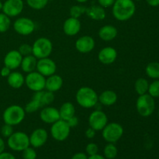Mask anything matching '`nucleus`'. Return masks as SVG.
Wrapping results in <instances>:
<instances>
[{
  "instance_id": "f257e3e1",
  "label": "nucleus",
  "mask_w": 159,
  "mask_h": 159,
  "mask_svg": "<svg viewBox=\"0 0 159 159\" xmlns=\"http://www.w3.org/2000/svg\"><path fill=\"white\" fill-rule=\"evenodd\" d=\"M136 12L134 0H116L112 6L113 16L119 21H127L131 19Z\"/></svg>"
},
{
  "instance_id": "f03ea898",
  "label": "nucleus",
  "mask_w": 159,
  "mask_h": 159,
  "mask_svg": "<svg viewBox=\"0 0 159 159\" xmlns=\"http://www.w3.org/2000/svg\"><path fill=\"white\" fill-rule=\"evenodd\" d=\"M77 103L82 108L91 109L99 102V96L93 89L88 86L81 87L75 95Z\"/></svg>"
},
{
  "instance_id": "7ed1b4c3",
  "label": "nucleus",
  "mask_w": 159,
  "mask_h": 159,
  "mask_svg": "<svg viewBox=\"0 0 159 159\" xmlns=\"http://www.w3.org/2000/svg\"><path fill=\"white\" fill-rule=\"evenodd\" d=\"M26 112L24 108L19 105H11L3 112L2 119L5 124L11 126H16L21 124L25 119Z\"/></svg>"
},
{
  "instance_id": "20e7f679",
  "label": "nucleus",
  "mask_w": 159,
  "mask_h": 159,
  "mask_svg": "<svg viewBox=\"0 0 159 159\" xmlns=\"http://www.w3.org/2000/svg\"><path fill=\"white\" fill-rule=\"evenodd\" d=\"M33 55L38 59L50 57L53 51V44L51 40L46 37H40L32 45Z\"/></svg>"
},
{
  "instance_id": "39448f33",
  "label": "nucleus",
  "mask_w": 159,
  "mask_h": 159,
  "mask_svg": "<svg viewBox=\"0 0 159 159\" xmlns=\"http://www.w3.org/2000/svg\"><path fill=\"white\" fill-rule=\"evenodd\" d=\"M124 131V127L121 124L116 122L108 123L102 130V136L107 143L115 144L122 138Z\"/></svg>"
},
{
  "instance_id": "423d86ee",
  "label": "nucleus",
  "mask_w": 159,
  "mask_h": 159,
  "mask_svg": "<svg viewBox=\"0 0 159 159\" xmlns=\"http://www.w3.org/2000/svg\"><path fill=\"white\" fill-rule=\"evenodd\" d=\"M8 147L14 152H23L30 147V138L26 133L22 131L13 132L7 140Z\"/></svg>"
},
{
  "instance_id": "0eeeda50",
  "label": "nucleus",
  "mask_w": 159,
  "mask_h": 159,
  "mask_svg": "<svg viewBox=\"0 0 159 159\" xmlns=\"http://www.w3.org/2000/svg\"><path fill=\"white\" fill-rule=\"evenodd\" d=\"M138 113L144 117H148L153 113L155 108V99L150 95L146 94L139 96L136 102Z\"/></svg>"
},
{
  "instance_id": "6e6552de",
  "label": "nucleus",
  "mask_w": 159,
  "mask_h": 159,
  "mask_svg": "<svg viewBox=\"0 0 159 159\" xmlns=\"http://www.w3.org/2000/svg\"><path fill=\"white\" fill-rule=\"evenodd\" d=\"M71 132V127L67 121L60 119L53 124L51 127V135L55 141H64L68 138Z\"/></svg>"
},
{
  "instance_id": "1a4fd4ad",
  "label": "nucleus",
  "mask_w": 159,
  "mask_h": 159,
  "mask_svg": "<svg viewBox=\"0 0 159 159\" xmlns=\"http://www.w3.org/2000/svg\"><path fill=\"white\" fill-rule=\"evenodd\" d=\"M45 82H46V78L37 71L28 73L25 77V85L33 92L44 90Z\"/></svg>"
},
{
  "instance_id": "9d476101",
  "label": "nucleus",
  "mask_w": 159,
  "mask_h": 159,
  "mask_svg": "<svg viewBox=\"0 0 159 159\" xmlns=\"http://www.w3.org/2000/svg\"><path fill=\"white\" fill-rule=\"evenodd\" d=\"M13 29L20 35L28 36L34 32L36 25L31 19L27 17H20L13 23Z\"/></svg>"
},
{
  "instance_id": "9b49d317",
  "label": "nucleus",
  "mask_w": 159,
  "mask_h": 159,
  "mask_svg": "<svg viewBox=\"0 0 159 159\" xmlns=\"http://www.w3.org/2000/svg\"><path fill=\"white\" fill-rule=\"evenodd\" d=\"M108 124V117L103 111L96 110L90 113L89 116V125L96 131H102Z\"/></svg>"
},
{
  "instance_id": "f8f14e48",
  "label": "nucleus",
  "mask_w": 159,
  "mask_h": 159,
  "mask_svg": "<svg viewBox=\"0 0 159 159\" xmlns=\"http://www.w3.org/2000/svg\"><path fill=\"white\" fill-rule=\"evenodd\" d=\"M24 9V2L23 0H6L2 6V12L8 16H18L22 13Z\"/></svg>"
},
{
  "instance_id": "ddd939ff",
  "label": "nucleus",
  "mask_w": 159,
  "mask_h": 159,
  "mask_svg": "<svg viewBox=\"0 0 159 159\" xmlns=\"http://www.w3.org/2000/svg\"><path fill=\"white\" fill-rule=\"evenodd\" d=\"M36 70L44 77H48L55 74L57 71V65L55 62L49 57H44L37 60Z\"/></svg>"
},
{
  "instance_id": "4468645a",
  "label": "nucleus",
  "mask_w": 159,
  "mask_h": 159,
  "mask_svg": "<svg viewBox=\"0 0 159 159\" xmlns=\"http://www.w3.org/2000/svg\"><path fill=\"white\" fill-rule=\"evenodd\" d=\"M30 144L34 148H38L46 144L48 139V133L45 129L37 128L31 133Z\"/></svg>"
},
{
  "instance_id": "2eb2a0df",
  "label": "nucleus",
  "mask_w": 159,
  "mask_h": 159,
  "mask_svg": "<svg viewBox=\"0 0 159 159\" xmlns=\"http://www.w3.org/2000/svg\"><path fill=\"white\" fill-rule=\"evenodd\" d=\"M96 46L95 40L89 35L82 36L75 41V48L82 54H87L93 51Z\"/></svg>"
},
{
  "instance_id": "dca6fc26",
  "label": "nucleus",
  "mask_w": 159,
  "mask_h": 159,
  "mask_svg": "<svg viewBox=\"0 0 159 159\" xmlns=\"http://www.w3.org/2000/svg\"><path fill=\"white\" fill-rule=\"evenodd\" d=\"M40 118L43 123L47 124H53L60 120L59 110L55 107H44L40 113Z\"/></svg>"
},
{
  "instance_id": "f3484780",
  "label": "nucleus",
  "mask_w": 159,
  "mask_h": 159,
  "mask_svg": "<svg viewBox=\"0 0 159 159\" xmlns=\"http://www.w3.org/2000/svg\"><path fill=\"white\" fill-rule=\"evenodd\" d=\"M117 58V51L113 47H106L99 51L98 59L103 65H111Z\"/></svg>"
},
{
  "instance_id": "a211bd4d",
  "label": "nucleus",
  "mask_w": 159,
  "mask_h": 159,
  "mask_svg": "<svg viewBox=\"0 0 159 159\" xmlns=\"http://www.w3.org/2000/svg\"><path fill=\"white\" fill-rule=\"evenodd\" d=\"M22 59L23 56L17 50H12L6 54L3 62L5 66L8 67L11 70H15L20 67Z\"/></svg>"
},
{
  "instance_id": "6ab92c4d",
  "label": "nucleus",
  "mask_w": 159,
  "mask_h": 159,
  "mask_svg": "<svg viewBox=\"0 0 159 159\" xmlns=\"http://www.w3.org/2000/svg\"><path fill=\"white\" fill-rule=\"evenodd\" d=\"M81 22L79 19L70 16L67 19L63 24V31L67 36H75L81 30Z\"/></svg>"
},
{
  "instance_id": "aec40b11",
  "label": "nucleus",
  "mask_w": 159,
  "mask_h": 159,
  "mask_svg": "<svg viewBox=\"0 0 159 159\" xmlns=\"http://www.w3.org/2000/svg\"><path fill=\"white\" fill-rule=\"evenodd\" d=\"M85 14L89 18L93 20H96V21L104 20L107 16L105 9L99 5H93L89 7H87L85 9Z\"/></svg>"
},
{
  "instance_id": "412c9836",
  "label": "nucleus",
  "mask_w": 159,
  "mask_h": 159,
  "mask_svg": "<svg viewBox=\"0 0 159 159\" xmlns=\"http://www.w3.org/2000/svg\"><path fill=\"white\" fill-rule=\"evenodd\" d=\"M63 85V79L58 75L54 74L48 76L45 82V89L48 91L56 93L61 89Z\"/></svg>"
},
{
  "instance_id": "4be33fe9",
  "label": "nucleus",
  "mask_w": 159,
  "mask_h": 159,
  "mask_svg": "<svg viewBox=\"0 0 159 159\" xmlns=\"http://www.w3.org/2000/svg\"><path fill=\"white\" fill-rule=\"evenodd\" d=\"M99 37L103 41H111L114 40L118 34L117 29L112 25H105L99 29Z\"/></svg>"
},
{
  "instance_id": "5701e85b",
  "label": "nucleus",
  "mask_w": 159,
  "mask_h": 159,
  "mask_svg": "<svg viewBox=\"0 0 159 159\" xmlns=\"http://www.w3.org/2000/svg\"><path fill=\"white\" fill-rule=\"evenodd\" d=\"M118 96L113 90H105L99 96V102L105 107H110L116 102Z\"/></svg>"
},
{
  "instance_id": "b1692460",
  "label": "nucleus",
  "mask_w": 159,
  "mask_h": 159,
  "mask_svg": "<svg viewBox=\"0 0 159 159\" xmlns=\"http://www.w3.org/2000/svg\"><path fill=\"white\" fill-rule=\"evenodd\" d=\"M8 85L12 89H20L25 84V77L19 71H11L7 77Z\"/></svg>"
},
{
  "instance_id": "393cba45",
  "label": "nucleus",
  "mask_w": 159,
  "mask_h": 159,
  "mask_svg": "<svg viewBox=\"0 0 159 159\" xmlns=\"http://www.w3.org/2000/svg\"><path fill=\"white\" fill-rule=\"evenodd\" d=\"M37 64V59L33 54H31V55L23 57L21 65H20V68H21L22 71L23 72L27 73L28 74V73H30L32 71H36Z\"/></svg>"
},
{
  "instance_id": "a878e982",
  "label": "nucleus",
  "mask_w": 159,
  "mask_h": 159,
  "mask_svg": "<svg viewBox=\"0 0 159 159\" xmlns=\"http://www.w3.org/2000/svg\"><path fill=\"white\" fill-rule=\"evenodd\" d=\"M60 119L67 121L75 115V107L71 102H65L59 109Z\"/></svg>"
},
{
  "instance_id": "bb28decb",
  "label": "nucleus",
  "mask_w": 159,
  "mask_h": 159,
  "mask_svg": "<svg viewBox=\"0 0 159 159\" xmlns=\"http://www.w3.org/2000/svg\"><path fill=\"white\" fill-rule=\"evenodd\" d=\"M149 88V83L147 79L144 78H139L134 83V89L139 96L148 93Z\"/></svg>"
},
{
  "instance_id": "cd10ccee",
  "label": "nucleus",
  "mask_w": 159,
  "mask_h": 159,
  "mask_svg": "<svg viewBox=\"0 0 159 159\" xmlns=\"http://www.w3.org/2000/svg\"><path fill=\"white\" fill-rule=\"evenodd\" d=\"M145 72L151 79H159V63L158 62H151L146 66Z\"/></svg>"
},
{
  "instance_id": "c85d7f7f",
  "label": "nucleus",
  "mask_w": 159,
  "mask_h": 159,
  "mask_svg": "<svg viewBox=\"0 0 159 159\" xmlns=\"http://www.w3.org/2000/svg\"><path fill=\"white\" fill-rule=\"evenodd\" d=\"M104 157L107 159H114L117 156L118 149L115 144L108 143L103 149Z\"/></svg>"
},
{
  "instance_id": "c756f323",
  "label": "nucleus",
  "mask_w": 159,
  "mask_h": 159,
  "mask_svg": "<svg viewBox=\"0 0 159 159\" xmlns=\"http://www.w3.org/2000/svg\"><path fill=\"white\" fill-rule=\"evenodd\" d=\"M55 99V96H54V93L50 91H44L43 90V93H42L41 99H40V102H41L42 107H48L50 106L51 103H53V102L54 101Z\"/></svg>"
},
{
  "instance_id": "7c9ffc66",
  "label": "nucleus",
  "mask_w": 159,
  "mask_h": 159,
  "mask_svg": "<svg viewBox=\"0 0 159 159\" xmlns=\"http://www.w3.org/2000/svg\"><path fill=\"white\" fill-rule=\"evenodd\" d=\"M85 9L86 7H85L82 5H75L70 8L69 13L70 16L73 18L79 19V17L82 16L84 13H85Z\"/></svg>"
},
{
  "instance_id": "2f4dec72",
  "label": "nucleus",
  "mask_w": 159,
  "mask_h": 159,
  "mask_svg": "<svg viewBox=\"0 0 159 159\" xmlns=\"http://www.w3.org/2000/svg\"><path fill=\"white\" fill-rule=\"evenodd\" d=\"M42 107L41 103L38 100L32 99L29 102L26 104L24 107V110L26 113H33L37 112Z\"/></svg>"
},
{
  "instance_id": "473e14b6",
  "label": "nucleus",
  "mask_w": 159,
  "mask_h": 159,
  "mask_svg": "<svg viewBox=\"0 0 159 159\" xmlns=\"http://www.w3.org/2000/svg\"><path fill=\"white\" fill-rule=\"evenodd\" d=\"M11 26L10 17L3 12L0 13V33H6Z\"/></svg>"
},
{
  "instance_id": "72a5a7b5",
  "label": "nucleus",
  "mask_w": 159,
  "mask_h": 159,
  "mask_svg": "<svg viewBox=\"0 0 159 159\" xmlns=\"http://www.w3.org/2000/svg\"><path fill=\"white\" fill-rule=\"evenodd\" d=\"M26 4L31 9L35 10H40L46 7L49 0H26Z\"/></svg>"
},
{
  "instance_id": "f704fd0d",
  "label": "nucleus",
  "mask_w": 159,
  "mask_h": 159,
  "mask_svg": "<svg viewBox=\"0 0 159 159\" xmlns=\"http://www.w3.org/2000/svg\"><path fill=\"white\" fill-rule=\"evenodd\" d=\"M148 93L153 98L159 97V80H155L151 84H149Z\"/></svg>"
},
{
  "instance_id": "c9c22d12",
  "label": "nucleus",
  "mask_w": 159,
  "mask_h": 159,
  "mask_svg": "<svg viewBox=\"0 0 159 159\" xmlns=\"http://www.w3.org/2000/svg\"><path fill=\"white\" fill-rule=\"evenodd\" d=\"M18 51L23 57L31 55V54H33L32 45H30L28 43H23L20 46Z\"/></svg>"
},
{
  "instance_id": "e433bc0d",
  "label": "nucleus",
  "mask_w": 159,
  "mask_h": 159,
  "mask_svg": "<svg viewBox=\"0 0 159 159\" xmlns=\"http://www.w3.org/2000/svg\"><path fill=\"white\" fill-rule=\"evenodd\" d=\"M23 159H36L37 158V152H36L34 148L28 147L23 151Z\"/></svg>"
},
{
  "instance_id": "4c0bfd02",
  "label": "nucleus",
  "mask_w": 159,
  "mask_h": 159,
  "mask_svg": "<svg viewBox=\"0 0 159 159\" xmlns=\"http://www.w3.org/2000/svg\"><path fill=\"white\" fill-rule=\"evenodd\" d=\"M1 134L3 138H8L9 137H10L11 135L13 134V127L12 126L9 125V124H5L2 127H1Z\"/></svg>"
},
{
  "instance_id": "58836bf2",
  "label": "nucleus",
  "mask_w": 159,
  "mask_h": 159,
  "mask_svg": "<svg viewBox=\"0 0 159 159\" xmlns=\"http://www.w3.org/2000/svg\"><path fill=\"white\" fill-rule=\"evenodd\" d=\"M98 152H99V147L95 143H89L85 147V152L89 156L96 155L98 154Z\"/></svg>"
},
{
  "instance_id": "ea45409f",
  "label": "nucleus",
  "mask_w": 159,
  "mask_h": 159,
  "mask_svg": "<svg viewBox=\"0 0 159 159\" xmlns=\"http://www.w3.org/2000/svg\"><path fill=\"white\" fill-rule=\"evenodd\" d=\"M116 0H98V3L100 6L106 9V8L112 7L114 4Z\"/></svg>"
},
{
  "instance_id": "a19ab883",
  "label": "nucleus",
  "mask_w": 159,
  "mask_h": 159,
  "mask_svg": "<svg viewBox=\"0 0 159 159\" xmlns=\"http://www.w3.org/2000/svg\"><path fill=\"white\" fill-rule=\"evenodd\" d=\"M67 123H68V124L69 125V127H71V128L75 127L76 126H78V124H79V118L75 115L72 117L70 118L69 120H67Z\"/></svg>"
},
{
  "instance_id": "79ce46f5",
  "label": "nucleus",
  "mask_w": 159,
  "mask_h": 159,
  "mask_svg": "<svg viewBox=\"0 0 159 159\" xmlns=\"http://www.w3.org/2000/svg\"><path fill=\"white\" fill-rule=\"evenodd\" d=\"M96 130H95L94 129L92 128V127H89L86 130H85V134L87 138H89V139H92V138H95V136H96Z\"/></svg>"
},
{
  "instance_id": "37998d69",
  "label": "nucleus",
  "mask_w": 159,
  "mask_h": 159,
  "mask_svg": "<svg viewBox=\"0 0 159 159\" xmlns=\"http://www.w3.org/2000/svg\"><path fill=\"white\" fill-rule=\"evenodd\" d=\"M11 71H12V70H11L10 68H9L8 67L5 66L4 65V67H3V68L1 69L0 74H1V75L2 76V77L7 78L8 76L9 75V74L11 73Z\"/></svg>"
},
{
  "instance_id": "c03bdc74",
  "label": "nucleus",
  "mask_w": 159,
  "mask_h": 159,
  "mask_svg": "<svg viewBox=\"0 0 159 159\" xmlns=\"http://www.w3.org/2000/svg\"><path fill=\"white\" fill-rule=\"evenodd\" d=\"M0 159H16L15 156L9 152H3L0 153Z\"/></svg>"
},
{
  "instance_id": "a18cd8bd",
  "label": "nucleus",
  "mask_w": 159,
  "mask_h": 159,
  "mask_svg": "<svg viewBox=\"0 0 159 159\" xmlns=\"http://www.w3.org/2000/svg\"><path fill=\"white\" fill-rule=\"evenodd\" d=\"M71 159H88V156L86 154L83 152H78L75 154Z\"/></svg>"
},
{
  "instance_id": "49530a36",
  "label": "nucleus",
  "mask_w": 159,
  "mask_h": 159,
  "mask_svg": "<svg viewBox=\"0 0 159 159\" xmlns=\"http://www.w3.org/2000/svg\"><path fill=\"white\" fill-rule=\"evenodd\" d=\"M148 4L152 7H156L159 6V0H146Z\"/></svg>"
},
{
  "instance_id": "de8ad7c7",
  "label": "nucleus",
  "mask_w": 159,
  "mask_h": 159,
  "mask_svg": "<svg viewBox=\"0 0 159 159\" xmlns=\"http://www.w3.org/2000/svg\"><path fill=\"white\" fill-rule=\"evenodd\" d=\"M6 148V144H5V141H3L2 138L0 137V153L3 152Z\"/></svg>"
},
{
  "instance_id": "09e8293b",
  "label": "nucleus",
  "mask_w": 159,
  "mask_h": 159,
  "mask_svg": "<svg viewBox=\"0 0 159 159\" xmlns=\"http://www.w3.org/2000/svg\"><path fill=\"white\" fill-rule=\"evenodd\" d=\"M88 159H107L102 155H99V154H96V155H91V156H89Z\"/></svg>"
},
{
  "instance_id": "8fccbe9b",
  "label": "nucleus",
  "mask_w": 159,
  "mask_h": 159,
  "mask_svg": "<svg viewBox=\"0 0 159 159\" xmlns=\"http://www.w3.org/2000/svg\"><path fill=\"white\" fill-rule=\"evenodd\" d=\"M75 1L77 2L81 3V4H82V3H85V2H88L89 0H75Z\"/></svg>"
},
{
  "instance_id": "3c124183",
  "label": "nucleus",
  "mask_w": 159,
  "mask_h": 159,
  "mask_svg": "<svg viewBox=\"0 0 159 159\" xmlns=\"http://www.w3.org/2000/svg\"><path fill=\"white\" fill-rule=\"evenodd\" d=\"M2 6H3V3L2 2V1L0 0V10H2Z\"/></svg>"
},
{
  "instance_id": "603ef678",
  "label": "nucleus",
  "mask_w": 159,
  "mask_h": 159,
  "mask_svg": "<svg viewBox=\"0 0 159 159\" xmlns=\"http://www.w3.org/2000/svg\"><path fill=\"white\" fill-rule=\"evenodd\" d=\"M134 1H141V0H134Z\"/></svg>"
},
{
  "instance_id": "864d4df0",
  "label": "nucleus",
  "mask_w": 159,
  "mask_h": 159,
  "mask_svg": "<svg viewBox=\"0 0 159 159\" xmlns=\"http://www.w3.org/2000/svg\"><path fill=\"white\" fill-rule=\"evenodd\" d=\"M158 117H159V110H158Z\"/></svg>"
}]
</instances>
